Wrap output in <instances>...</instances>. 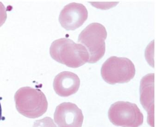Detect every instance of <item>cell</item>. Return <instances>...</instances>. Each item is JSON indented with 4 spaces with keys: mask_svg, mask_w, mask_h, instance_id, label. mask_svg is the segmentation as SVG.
Wrapping results in <instances>:
<instances>
[{
    "mask_svg": "<svg viewBox=\"0 0 156 127\" xmlns=\"http://www.w3.org/2000/svg\"><path fill=\"white\" fill-rule=\"evenodd\" d=\"M50 53L53 59L71 68H78L89 60V53L85 47L66 38L54 41Z\"/></svg>",
    "mask_w": 156,
    "mask_h": 127,
    "instance_id": "1",
    "label": "cell"
},
{
    "mask_svg": "<svg viewBox=\"0 0 156 127\" xmlns=\"http://www.w3.org/2000/svg\"><path fill=\"white\" fill-rule=\"evenodd\" d=\"M16 107L19 112L30 119L42 116L48 108L46 97L40 89L29 87L19 89L15 96Z\"/></svg>",
    "mask_w": 156,
    "mask_h": 127,
    "instance_id": "2",
    "label": "cell"
},
{
    "mask_svg": "<svg viewBox=\"0 0 156 127\" xmlns=\"http://www.w3.org/2000/svg\"><path fill=\"white\" fill-rule=\"evenodd\" d=\"M107 37L106 28L98 23L90 24L81 32L78 42L86 48L89 53L88 63H97L103 57Z\"/></svg>",
    "mask_w": 156,
    "mask_h": 127,
    "instance_id": "3",
    "label": "cell"
},
{
    "mask_svg": "<svg viewBox=\"0 0 156 127\" xmlns=\"http://www.w3.org/2000/svg\"><path fill=\"white\" fill-rule=\"evenodd\" d=\"M135 74L134 64L127 58L110 57L103 63L101 68L102 78L110 84L129 82Z\"/></svg>",
    "mask_w": 156,
    "mask_h": 127,
    "instance_id": "4",
    "label": "cell"
},
{
    "mask_svg": "<svg viewBox=\"0 0 156 127\" xmlns=\"http://www.w3.org/2000/svg\"><path fill=\"white\" fill-rule=\"evenodd\" d=\"M108 118L114 125L122 127H139L143 123L144 116L135 104L118 101L108 111Z\"/></svg>",
    "mask_w": 156,
    "mask_h": 127,
    "instance_id": "5",
    "label": "cell"
},
{
    "mask_svg": "<svg viewBox=\"0 0 156 127\" xmlns=\"http://www.w3.org/2000/svg\"><path fill=\"white\" fill-rule=\"evenodd\" d=\"M88 17V10L85 6L73 2L66 5L62 10L59 21L66 30L73 31L82 26Z\"/></svg>",
    "mask_w": 156,
    "mask_h": 127,
    "instance_id": "6",
    "label": "cell"
},
{
    "mask_svg": "<svg viewBox=\"0 0 156 127\" xmlns=\"http://www.w3.org/2000/svg\"><path fill=\"white\" fill-rule=\"evenodd\" d=\"M54 119L58 127H81L83 116L76 105L64 102L56 107Z\"/></svg>",
    "mask_w": 156,
    "mask_h": 127,
    "instance_id": "7",
    "label": "cell"
},
{
    "mask_svg": "<svg viewBox=\"0 0 156 127\" xmlns=\"http://www.w3.org/2000/svg\"><path fill=\"white\" fill-rule=\"evenodd\" d=\"M154 78L155 74L150 73L142 79L140 86V100L148 114L147 122L154 127Z\"/></svg>",
    "mask_w": 156,
    "mask_h": 127,
    "instance_id": "8",
    "label": "cell"
},
{
    "mask_svg": "<svg viewBox=\"0 0 156 127\" xmlns=\"http://www.w3.org/2000/svg\"><path fill=\"white\" fill-rule=\"evenodd\" d=\"M80 80L78 75L70 72H63L57 75L53 82V88L57 95L68 97L78 91Z\"/></svg>",
    "mask_w": 156,
    "mask_h": 127,
    "instance_id": "9",
    "label": "cell"
},
{
    "mask_svg": "<svg viewBox=\"0 0 156 127\" xmlns=\"http://www.w3.org/2000/svg\"><path fill=\"white\" fill-rule=\"evenodd\" d=\"M33 127H57L53 120L49 117H45L42 119L36 121Z\"/></svg>",
    "mask_w": 156,
    "mask_h": 127,
    "instance_id": "10",
    "label": "cell"
},
{
    "mask_svg": "<svg viewBox=\"0 0 156 127\" xmlns=\"http://www.w3.org/2000/svg\"><path fill=\"white\" fill-rule=\"evenodd\" d=\"M7 16L5 7L2 3L0 2V27L6 21Z\"/></svg>",
    "mask_w": 156,
    "mask_h": 127,
    "instance_id": "11",
    "label": "cell"
},
{
    "mask_svg": "<svg viewBox=\"0 0 156 127\" xmlns=\"http://www.w3.org/2000/svg\"><path fill=\"white\" fill-rule=\"evenodd\" d=\"M2 119V108L1 104L0 102V121Z\"/></svg>",
    "mask_w": 156,
    "mask_h": 127,
    "instance_id": "12",
    "label": "cell"
}]
</instances>
